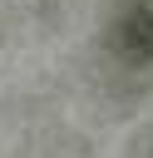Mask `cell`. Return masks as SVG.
<instances>
[{"instance_id": "7a4b0ae2", "label": "cell", "mask_w": 153, "mask_h": 158, "mask_svg": "<svg viewBox=\"0 0 153 158\" xmlns=\"http://www.w3.org/2000/svg\"><path fill=\"white\" fill-rule=\"evenodd\" d=\"M148 158H153V148H148Z\"/></svg>"}, {"instance_id": "6da1fadb", "label": "cell", "mask_w": 153, "mask_h": 158, "mask_svg": "<svg viewBox=\"0 0 153 158\" xmlns=\"http://www.w3.org/2000/svg\"><path fill=\"white\" fill-rule=\"evenodd\" d=\"M99 59L118 84L153 79V0H114L99 30Z\"/></svg>"}]
</instances>
